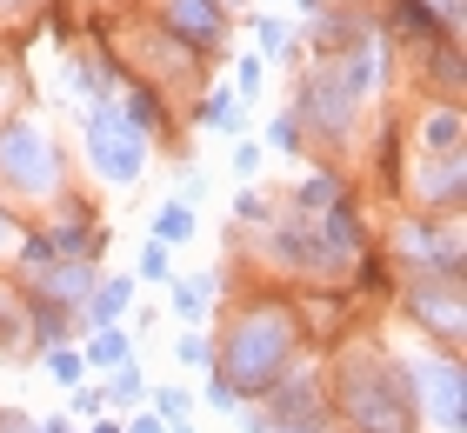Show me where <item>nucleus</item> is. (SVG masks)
I'll return each mask as SVG.
<instances>
[{"label": "nucleus", "instance_id": "nucleus-28", "mask_svg": "<svg viewBox=\"0 0 467 433\" xmlns=\"http://www.w3.org/2000/svg\"><path fill=\"white\" fill-rule=\"evenodd\" d=\"M201 193H207V173H194V167H187V173H181V201H187V207H194V201H201Z\"/></svg>", "mask_w": 467, "mask_h": 433}, {"label": "nucleus", "instance_id": "nucleus-27", "mask_svg": "<svg viewBox=\"0 0 467 433\" xmlns=\"http://www.w3.org/2000/svg\"><path fill=\"white\" fill-rule=\"evenodd\" d=\"M234 213H241L247 227H261L267 221V201H261V193H241V207H234Z\"/></svg>", "mask_w": 467, "mask_h": 433}, {"label": "nucleus", "instance_id": "nucleus-16", "mask_svg": "<svg viewBox=\"0 0 467 433\" xmlns=\"http://www.w3.org/2000/svg\"><path fill=\"white\" fill-rule=\"evenodd\" d=\"M88 360L114 374V366L127 360V334H120V327H94V340H88Z\"/></svg>", "mask_w": 467, "mask_h": 433}, {"label": "nucleus", "instance_id": "nucleus-20", "mask_svg": "<svg viewBox=\"0 0 467 433\" xmlns=\"http://www.w3.org/2000/svg\"><path fill=\"white\" fill-rule=\"evenodd\" d=\"M80 366H88V360H80L74 346H47V374H54L60 387H80Z\"/></svg>", "mask_w": 467, "mask_h": 433}, {"label": "nucleus", "instance_id": "nucleus-10", "mask_svg": "<svg viewBox=\"0 0 467 433\" xmlns=\"http://www.w3.org/2000/svg\"><path fill=\"white\" fill-rule=\"evenodd\" d=\"M414 201L420 207H454L461 201V147H448V154H434V160H420L414 167Z\"/></svg>", "mask_w": 467, "mask_h": 433}, {"label": "nucleus", "instance_id": "nucleus-14", "mask_svg": "<svg viewBox=\"0 0 467 433\" xmlns=\"http://www.w3.org/2000/svg\"><path fill=\"white\" fill-rule=\"evenodd\" d=\"M187 233H194V207H187V201H167V207L154 213V241L174 247V241H187Z\"/></svg>", "mask_w": 467, "mask_h": 433}, {"label": "nucleus", "instance_id": "nucleus-11", "mask_svg": "<svg viewBox=\"0 0 467 433\" xmlns=\"http://www.w3.org/2000/svg\"><path fill=\"white\" fill-rule=\"evenodd\" d=\"M40 260H47V267H40V287H47V300H60V307H67V300H80V294H94V260H54L47 247H40Z\"/></svg>", "mask_w": 467, "mask_h": 433}, {"label": "nucleus", "instance_id": "nucleus-4", "mask_svg": "<svg viewBox=\"0 0 467 433\" xmlns=\"http://www.w3.org/2000/svg\"><path fill=\"white\" fill-rule=\"evenodd\" d=\"M88 154H94V173L100 180H114V187H127L140 173V154H147V140L127 127L114 107H88Z\"/></svg>", "mask_w": 467, "mask_h": 433}, {"label": "nucleus", "instance_id": "nucleus-25", "mask_svg": "<svg viewBox=\"0 0 467 433\" xmlns=\"http://www.w3.org/2000/svg\"><path fill=\"white\" fill-rule=\"evenodd\" d=\"M261 74H267L261 54H247V60H241V87H234V94H261Z\"/></svg>", "mask_w": 467, "mask_h": 433}, {"label": "nucleus", "instance_id": "nucleus-26", "mask_svg": "<svg viewBox=\"0 0 467 433\" xmlns=\"http://www.w3.org/2000/svg\"><path fill=\"white\" fill-rule=\"evenodd\" d=\"M254 34H261V47H267V54H287V27H281V20H261Z\"/></svg>", "mask_w": 467, "mask_h": 433}, {"label": "nucleus", "instance_id": "nucleus-17", "mask_svg": "<svg viewBox=\"0 0 467 433\" xmlns=\"http://www.w3.org/2000/svg\"><path fill=\"white\" fill-rule=\"evenodd\" d=\"M334 201H341V180H334V173H307L301 180V207L307 213H327Z\"/></svg>", "mask_w": 467, "mask_h": 433}, {"label": "nucleus", "instance_id": "nucleus-35", "mask_svg": "<svg viewBox=\"0 0 467 433\" xmlns=\"http://www.w3.org/2000/svg\"><path fill=\"white\" fill-rule=\"evenodd\" d=\"M0 433H34V420H20V414H7V420H0Z\"/></svg>", "mask_w": 467, "mask_h": 433}, {"label": "nucleus", "instance_id": "nucleus-3", "mask_svg": "<svg viewBox=\"0 0 467 433\" xmlns=\"http://www.w3.org/2000/svg\"><path fill=\"white\" fill-rule=\"evenodd\" d=\"M0 180L20 187V193H54V180H60V147H54V134H40L34 120L0 127Z\"/></svg>", "mask_w": 467, "mask_h": 433}, {"label": "nucleus", "instance_id": "nucleus-2", "mask_svg": "<svg viewBox=\"0 0 467 433\" xmlns=\"http://www.w3.org/2000/svg\"><path fill=\"white\" fill-rule=\"evenodd\" d=\"M341 400L368 433H408V387H400V374L380 354H348Z\"/></svg>", "mask_w": 467, "mask_h": 433}, {"label": "nucleus", "instance_id": "nucleus-1", "mask_svg": "<svg viewBox=\"0 0 467 433\" xmlns=\"http://www.w3.org/2000/svg\"><path fill=\"white\" fill-rule=\"evenodd\" d=\"M287 354H294V320H287V307H247L241 320H234V334H227L221 380L234 387V394H261V387L287 366Z\"/></svg>", "mask_w": 467, "mask_h": 433}, {"label": "nucleus", "instance_id": "nucleus-34", "mask_svg": "<svg viewBox=\"0 0 467 433\" xmlns=\"http://www.w3.org/2000/svg\"><path fill=\"white\" fill-rule=\"evenodd\" d=\"M127 433H167V420H161V414H140V420L127 427Z\"/></svg>", "mask_w": 467, "mask_h": 433}, {"label": "nucleus", "instance_id": "nucleus-15", "mask_svg": "<svg viewBox=\"0 0 467 433\" xmlns=\"http://www.w3.org/2000/svg\"><path fill=\"white\" fill-rule=\"evenodd\" d=\"M127 300H134V287H127V280H108V287H94V327H114V320L127 314Z\"/></svg>", "mask_w": 467, "mask_h": 433}, {"label": "nucleus", "instance_id": "nucleus-13", "mask_svg": "<svg viewBox=\"0 0 467 433\" xmlns=\"http://www.w3.org/2000/svg\"><path fill=\"white\" fill-rule=\"evenodd\" d=\"M120 120L134 127L140 140H147V134H161V120H167V114H161V94H147V87H134V94H127V114H120Z\"/></svg>", "mask_w": 467, "mask_h": 433}, {"label": "nucleus", "instance_id": "nucleus-18", "mask_svg": "<svg viewBox=\"0 0 467 433\" xmlns=\"http://www.w3.org/2000/svg\"><path fill=\"white\" fill-rule=\"evenodd\" d=\"M207 294H214V280H207V273H194V280H181V287H174V307H181V320H194Z\"/></svg>", "mask_w": 467, "mask_h": 433}, {"label": "nucleus", "instance_id": "nucleus-33", "mask_svg": "<svg viewBox=\"0 0 467 433\" xmlns=\"http://www.w3.org/2000/svg\"><path fill=\"white\" fill-rule=\"evenodd\" d=\"M14 241H20V227H14V213L0 207V247H14Z\"/></svg>", "mask_w": 467, "mask_h": 433}, {"label": "nucleus", "instance_id": "nucleus-19", "mask_svg": "<svg viewBox=\"0 0 467 433\" xmlns=\"http://www.w3.org/2000/svg\"><path fill=\"white\" fill-rule=\"evenodd\" d=\"M420 140H434L441 154H448V147H461V114H454V107H448V114H434L428 127H420Z\"/></svg>", "mask_w": 467, "mask_h": 433}, {"label": "nucleus", "instance_id": "nucleus-23", "mask_svg": "<svg viewBox=\"0 0 467 433\" xmlns=\"http://www.w3.org/2000/svg\"><path fill=\"white\" fill-rule=\"evenodd\" d=\"M154 414H161V420H187V394H181V387H161V394H154Z\"/></svg>", "mask_w": 467, "mask_h": 433}, {"label": "nucleus", "instance_id": "nucleus-24", "mask_svg": "<svg viewBox=\"0 0 467 433\" xmlns=\"http://www.w3.org/2000/svg\"><path fill=\"white\" fill-rule=\"evenodd\" d=\"M60 327H67V314H60V307H47V314L34 320V334H40V346H54V340H60Z\"/></svg>", "mask_w": 467, "mask_h": 433}, {"label": "nucleus", "instance_id": "nucleus-12", "mask_svg": "<svg viewBox=\"0 0 467 433\" xmlns=\"http://www.w3.org/2000/svg\"><path fill=\"white\" fill-rule=\"evenodd\" d=\"M194 127H214V134H234V127H241V94H234V87L207 94V100L194 107Z\"/></svg>", "mask_w": 467, "mask_h": 433}, {"label": "nucleus", "instance_id": "nucleus-32", "mask_svg": "<svg viewBox=\"0 0 467 433\" xmlns=\"http://www.w3.org/2000/svg\"><path fill=\"white\" fill-rule=\"evenodd\" d=\"M428 14H441V20L454 27V20H461V0H428Z\"/></svg>", "mask_w": 467, "mask_h": 433}, {"label": "nucleus", "instance_id": "nucleus-9", "mask_svg": "<svg viewBox=\"0 0 467 433\" xmlns=\"http://www.w3.org/2000/svg\"><path fill=\"white\" fill-rule=\"evenodd\" d=\"M414 314L454 346V340H461V273H441V287L420 280V287H414Z\"/></svg>", "mask_w": 467, "mask_h": 433}, {"label": "nucleus", "instance_id": "nucleus-37", "mask_svg": "<svg viewBox=\"0 0 467 433\" xmlns=\"http://www.w3.org/2000/svg\"><path fill=\"white\" fill-rule=\"evenodd\" d=\"M94 433H120V427H114V420H100V427H94Z\"/></svg>", "mask_w": 467, "mask_h": 433}, {"label": "nucleus", "instance_id": "nucleus-36", "mask_svg": "<svg viewBox=\"0 0 467 433\" xmlns=\"http://www.w3.org/2000/svg\"><path fill=\"white\" fill-rule=\"evenodd\" d=\"M34 433H74V427L67 420H47V427H34Z\"/></svg>", "mask_w": 467, "mask_h": 433}, {"label": "nucleus", "instance_id": "nucleus-30", "mask_svg": "<svg viewBox=\"0 0 467 433\" xmlns=\"http://www.w3.org/2000/svg\"><path fill=\"white\" fill-rule=\"evenodd\" d=\"M234 400H241V394H234V387L214 374V380H207V407H234Z\"/></svg>", "mask_w": 467, "mask_h": 433}, {"label": "nucleus", "instance_id": "nucleus-8", "mask_svg": "<svg viewBox=\"0 0 467 433\" xmlns=\"http://www.w3.org/2000/svg\"><path fill=\"white\" fill-rule=\"evenodd\" d=\"M167 27H174L194 54H207V47L221 40L227 14H221V0H167Z\"/></svg>", "mask_w": 467, "mask_h": 433}, {"label": "nucleus", "instance_id": "nucleus-5", "mask_svg": "<svg viewBox=\"0 0 467 433\" xmlns=\"http://www.w3.org/2000/svg\"><path fill=\"white\" fill-rule=\"evenodd\" d=\"M354 100H360V94H354V87L334 74V67H321L314 80H301V120L321 127L327 140H341L348 127H354Z\"/></svg>", "mask_w": 467, "mask_h": 433}, {"label": "nucleus", "instance_id": "nucleus-22", "mask_svg": "<svg viewBox=\"0 0 467 433\" xmlns=\"http://www.w3.org/2000/svg\"><path fill=\"white\" fill-rule=\"evenodd\" d=\"M140 273H147V280H167V273H174V260H167V241H147V247H140Z\"/></svg>", "mask_w": 467, "mask_h": 433}, {"label": "nucleus", "instance_id": "nucleus-29", "mask_svg": "<svg viewBox=\"0 0 467 433\" xmlns=\"http://www.w3.org/2000/svg\"><path fill=\"white\" fill-rule=\"evenodd\" d=\"M234 173H241V180H254V173H261V147H241V154H234Z\"/></svg>", "mask_w": 467, "mask_h": 433}, {"label": "nucleus", "instance_id": "nucleus-21", "mask_svg": "<svg viewBox=\"0 0 467 433\" xmlns=\"http://www.w3.org/2000/svg\"><path fill=\"white\" fill-rule=\"evenodd\" d=\"M108 400H140V366H134V360H120V366H114V387H108Z\"/></svg>", "mask_w": 467, "mask_h": 433}, {"label": "nucleus", "instance_id": "nucleus-7", "mask_svg": "<svg viewBox=\"0 0 467 433\" xmlns=\"http://www.w3.org/2000/svg\"><path fill=\"white\" fill-rule=\"evenodd\" d=\"M400 387H408V394L434 414L441 433H461V387H467V380H461V366H454V360H441V366H414V374L400 380Z\"/></svg>", "mask_w": 467, "mask_h": 433}, {"label": "nucleus", "instance_id": "nucleus-31", "mask_svg": "<svg viewBox=\"0 0 467 433\" xmlns=\"http://www.w3.org/2000/svg\"><path fill=\"white\" fill-rule=\"evenodd\" d=\"M181 360H187V366H201V360H207V340H201V334H187V340H181Z\"/></svg>", "mask_w": 467, "mask_h": 433}, {"label": "nucleus", "instance_id": "nucleus-6", "mask_svg": "<svg viewBox=\"0 0 467 433\" xmlns=\"http://www.w3.org/2000/svg\"><path fill=\"white\" fill-rule=\"evenodd\" d=\"M267 387H274V407H267V420H274V427H294V433H327V427H321V380H314L307 366H294V374L281 366V374H274Z\"/></svg>", "mask_w": 467, "mask_h": 433}]
</instances>
